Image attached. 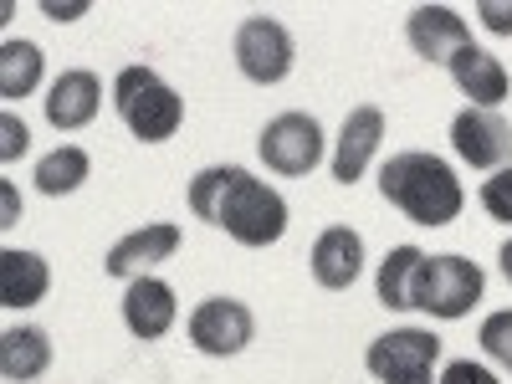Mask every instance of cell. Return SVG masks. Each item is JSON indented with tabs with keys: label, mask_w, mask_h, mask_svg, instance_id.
<instances>
[{
	"label": "cell",
	"mask_w": 512,
	"mask_h": 384,
	"mask_svg": "<svg viewBox=\"0 0 512 384\" xmlns=\"http://www.w3.org/2000/svg\"><path fill=\"white\" fill-rule=\"evenodd\" d=\"M190 210L231 241L262 251L287 231V200L241 164H210L190 180Z\"/></svg>",
	"instance_id": "1"
},
{
	"label": "cell",
	"mask_w": 512,
	"mask_h": 384,
	"mask_svg": "<svg viewBox=\"0 0 512 384\" xmlns=\"http://www.w3.org/2000/svg\"><path fill=\"white\" fill-rule=\"evenodd\" d=\"M379 195L395 210H405L415 226H451L461 216V205H466V190L456 180V169L441 154H425V149L395 154L390 164H384L379 169Z\"/></svg>",
	"instance_id": "2"
},
{
	"label": "cell",
	"mask_w": 512,
	"mask_h": 384,
	"mask_svg": "<svg viewBox=\"0 0 512 384\" xmlns=\"http://www.w3.org/2000/svg\"><path fill=\"white\" fill-rule=\"evenodd\" d=\"M113 108H118V118H123L128 134L144 139V144L175 139L180 123H185V98L169 88L154 67H144V62L123 67V72L113 77Z\"/></svg>",
	"instance_id": "3"
},
{
	"label": "cell",
	"mask_w": 512,
	"mask_h": 384,
	"mask_svg": "<svg viewBox=\"0 0 512 384\" xmlns=\"http://www.w3.org/2000/svg\"><path fill=\"white\" fill-rule=\"evenodd\" d=\"M482 267L466 262V256H425L420 282H415V308L431 313V318H466L482 303Z\"/></svg>",
	"instance_id": "4"
},
{
	"label": "cell",
	"mask_w": 512,
	"mask_h": 384,
	"mask_svg": "<svg viewBox=\"0 0 512 384\" xmlns=\"http://www.w3.org/2000/svg\"><path fill=\"white\" fill-rule=\"evenodd\" d=\"M441 359V338L431 328H395L379 333L364 364L379 384H431V369Z\"/></svg>",
	"instance_id": "5"
},
{
	"label": "cell",
	"mask_w": 512,
	"mask_h": 384,
	"mask_svg": "<svg viewBox=\"0 0 512 384\" xmlns=\"http://www.w3.org/2000/svg\"><path fill=\"white\" fill-rule=\"evenodd\" d=\"M256 154L267 159V169L297 180V175H313L318 159H323V123L313 113H277L262 139H256Z\"/></svg>",
	"instance_id": "6"
},
{
	"label": "cell",
	"mask_w": 512,
	"mask_h": 384,
	"mask_svg": "<svg viewBox=\"0 0 512 384\" xmlns=\"http://www.w3.org/2000/svg\"><path fill=\"white\" fill-rule=\"evenodd\" d=\"M292 31L272 16H246L236 26V67L246 82L256 88H277V82L292 72Z\"/></svg>",
	"instance_id": "7"
},
{
	"label": "cell",
	"mask_w": 512,
	"mask_h": 384,
	"mask_svg": "<svg viewBox=\"0 0 512 384\" xmlns=\"http://www.w3.org/2000/svg\"><path fill=\"white\" fill-rule=\"evenodd\" d=\"M256 333V318L246 303H236V297H205V303L190 313V344L210 359H231L251 344Z\"/></svg>",
	"instance_id": "8"
},
{
	"label": "cell",
	"mask_w": 512,
	"mask_h": 384,
	"mask_svg": "<svg viewBox=\"0 0 512 384\" xmlns=\"http://www.w3.org/2000/svg\"><path fill=\"white\" fill-rule=\"evenodd\" d=\"M451 149L472 169H507L512 159V123L497 108H461L451 118Z\"/></svg>",
	"instance_id": "9"
},
{
	"label": "cell",
	"mask_w": 512,
	"mask_h": 384,
	"mask_svg": "<svg viewBox=\"0 0 512 384\" xmlns=\"http://www.w3.org/2000/svg\"><path fill=\"white\" fill-rule=\"evenodd\" d=\"M175 251H180V226L175 221H154V226H139V231H128L123 241H113L108 256H103V272L134 282V277H149V267L169 262Z\"/></svg>",
	"instance_id": "10"
},
{
	"label": "cell",
	"mask_w": 512,
	"mask_h": 384,
	"mask_svg": "<svg viewBox=\"0 0 512 384\" xmlns=\"http://www.w3.org/2000/svg\"><path fill=\"white\" fill-rule=\"evenodd\" d=\"M405 36H410L415 57L441 62V67H446L461 47H472V31H466V21H461L451 6H415L410 21H405Z\"/></svg>",
	"instance_id": "11"
},
{
	"label": "cell",
	"mask_w": 512,
	"mask_h": 384,
	"mask_svg": "<svg viewBox=\"0 0 512 384\" xmlns=\"http://www.w3.org/2000/svg\"><path fill=\"white\" fill-rule=\"evenodd\" d=\"M379 139H384V113H379L374 103L349 108L344 128H338V149H333V180H338V185H354L364 169H369Z\"/></svg>",
	"instance_id": "12"
},
{
	"label": "cell",
	"mask_w": 512,
	"mask_h": 384,
	"mask_svg": "<svg viewBox=\"0 0 512 384\" xmlns=\"http://www.w3.org/2000/svg\"><path fill=\"white\" fill-rule=\"evenodd\" d=\"M103 108V82L88 72V67H72L52 82L47 93V123L57 134H77V128H88Z\"/></svg>",
	"instance_id": "13"
},
{
	"label": "cell",
	"mask_w": 512,
	"mask_h": 384,
	"mask_svg": "<svg viewBox=\"0 0 512 384\" xmlns=\"http://www.w3.org/2000/svg\"><path fill=\"white\" fill-rule=\"evenodd\" d=\"M308 262H313L318 287L349 292V287L359 282V272H364V241H359V231H349V226H328V231L313 241Z\"/></svg>",
	"instance_id": "14"
},
{
	"label": "cell",
	"mask_w": 512,
	"mask_h": 384,
	"mask_svg": "<svg viewBox=\"0 0 512 384\" xmlns=\"http://www.w3.org/2000/svg\"><path fill=\"white\" fill-rule=\"evenodd\" d=\"M180 308H175V287L159 277H134L123 292V323L134 338H164L175 328Z\"/></svg>",
	"instance_id": "15"
},
{
	"label": "cell",
	"mask_w": 512,
	"mask_h": 384,
	"mask_svg": "<svg viewBox=\"0 0 512 384\" xmlns=\"http://www.w3.org/2000/svg\"><path fill=\"white\" fill-rule=\"evenodd\" d=\"M446 67H451L456 88L472 98V108H497V103L507 98V67H502L492 52H482L477 41H472V47H461Z\"/></svg>",
	"instance_id": "16"
},
{
	"label": "cell",
	"mask_w": 512,
	"mask_h": 384,
	"mask_svg": "<svg viewBox=\"0 0 512 384\" xmlns=\"http://www.w3.org/2000/svg\"><path fill=\"white\" fill-rule=\"evenodd\" d=\"M52 287V267L36 251H0V308H36Z\"/></svg>",
	"instance_id": "17"
},
{
	"label": "cell",
	"mask_w": 512,
	"mask_h": 384,
	"mask_svg": "<svg viewBox=\"0 0 512 384\" xmlns=\"http://www.w3.org/2000/svg\"><path fill=\"white\" fill-rule=\"evenodd\" d=\"M47 364H52V338L41 328L21 323L0 333V374L11 384H31L36 374H47Z\"/></svg>",
	"instance_id": "18"
},
{
	"label": "cell",
	"mask_w": 512,
	"mask_h": 384,
	"mask_svg": "<svg viewBox=\"0 0 512 384\" xmlns=\"http://www.w3.org/2000/svg\"><path fill=\"white\" fill-rule=\"evenodd\" d=\"M420 267H425V251H420V246H395V251L379 262V277H374L379 303H384V308H395V313H410V308H415Z\"/></svg>",
	"instance_id": "19"
},
{
	"label": "cell",
	"mask_w": 512,
	"mask_h": 384,
	"mask_svg": "<svg viewBox=\"0 0 512 384\" xmlns=\"http://www.w3.org/2000/svg\"><path fill=\"white\" fill-rule=\"evenodd\" d=\"M41 67H47V57H41L36 41H0V98H26L36 93V82H41Z\"/></svg>",
	"instance_id": "20"
},
{
	"label": "cell",
	"mask_w": 512,
	"mask_h": 384,
	"mask_svg": "<svg viewBox=\"0 0 512 384\" xmlns=\"http://www.w3.org/2000/svg\"><path fill=\"white\" fill-rule=\"evenodd\" d=\"M93 175V159H88V149H77V144H62V149H52L47 159L36 164V190L41 195H72L82 180Z\"/></svg>",
	"instance_id": "21"
},
{
	"label": "cell",
	"mask_w": 512,
	"mask_h": 384,
	"mask_svg": "<svg viewBox=\"0 0 512 384\" xmlns=\"http://www.w3.org/2000/svg\"><path fill=\"white\" fill-rule=\"evenodd\" d=\"M477 344L487 349V359H492V364L512 369V308H507V313H492V318H482Z\"/></svg>",
	"instance_id": "22"
},
{
	"label": "cell",
	"mask_w": 512,
	"mask_h": 384,
	"mask_svg": "<svg viewBox=\"0 0 512 384\" xmlns=\"http://www.w3.org/2000/svg\"><path fill=\"white\" fill-rule=\"evenodd\" d=\"M482 210L492 221H507L512 226V164L497 169L492 180H482Z\"/></svg>",
	"instance_id": "23"
},
{
	"label": "cell",
	"mask_w": 512,
	"mask_h": 384,
	"mask_svg": "<svg viewBox=\"0 0 512 384\" xmlns=\"http://www.w3.org/2000/svg\"><path fill=\"white\" fill-rule=\"evenodd\" d=\"M26 144H31V134H26V123L16 118V113H0V159H21L26 154Z\"/></svg>",
	"instance_id": "24"
},
{
	"label": "cell",
	"mask_w": 512,
	"mask_h": 384,
	"mask_svg": "<svg viewBox=\"0 0 512 384\" xmlns=\"http://www.w3.org/2000/svg\"><path fill=\"white\" fill-rule=\"evenodd\" d=\"M441 384H497V374L482 369V364H472V359H456V364H446Z\"/></svg>",
	"instance_id": "25"
},
{
	"label": "cell",
	"mask_w": 512,
	"mask_h": 384,
	"mask_svg": "<svg viewBox=\"0 0 512 384\" xmlns=\"http://www.w3.org/2000/svg\"><path fill=\"white\" fill-rule=\"evenodd\" d=\"M477 16H482L487 31L512 36V6H507V0H477Z\"/></svg>",
	"instance_id": "26"
},
{
	"label": "cell",
	"mask_w": 512,
	"mask_h": 384,
	"mask_svg": "<svg viewBox=\"0 0 512 384\" xmlns=\"http://www.w3.org/2000/svg\"><path fill=\"white\" fill-rule=\"evenodd\" d=\"M41 11H47L52 21H77L82 11H88V6H57V0H47V6H41Z\"/></svg>",
	"instance_id": "27"
},
{
	"label": "cell",
	"mask_w": 512,
	"mask_h": 384,
	"mask_svg": "<svg viewBox=\"0 0 512 384\" xmlns=\"http://www.w3.org/2000/svg\"><path fill=\"white\" fill-rule=\"evenodd\" d=\"M0 226H16V190L6 185V221H0Z\"/></svg>",
	"instance_id": "28"
},
{
	"label": "cell",
	"mask_w": 512,
	"mask_h": 384,
	"mask_svg": "<svg viewBox=\"0 0 512 384\" xmlns=\"http://www.w3.org/2000/svg\"><path fill=\"white\" fill-rule=\"evenodd\" d=\"M497 262H502V277H507V282H512V241H507V246H502V256H497Z\"/></svg>",
	"instance_id": "29"
}]
</instances>
